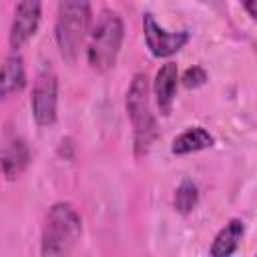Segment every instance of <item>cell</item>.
<instances>
[{
	"label": "cell",
	"instance_id": "4",
	"mask_svg": "<svg viewBox=\"0 0 257 257\" xmlns=\"http://www.w3.org/2000/svg\"><path fill=\"white\" fill-rule=\"evenodd\" d=\"M122 38H124V24L120 16L112 10H102L90 32V42L86 50L88 64L98 72L110 70L120 52Z\"/></svg>",
	"mask_w": 257,
	"mask_h": 257
},
{
	"label": "cell",
	"instance_id": "14",
	"mask_svg": "<svg viewBox=\"0 0 257 257\" xmlns=\"http://www.w3.org/2000/svg\"><path fill=\"white\" fill-rule=\"evenodd\" d=\"M181 82H183L185 88H199V86H203L207 82V72L201 66H191V68H187L183 72Z\"/></svg>",
	"mask_w": 257,
	"mask_h": 257
},
{
	"label": "cell",
	"instance_id": "13",
	"mask_svg": "<svg viewBox=\"0 0 257 257\" xmlns=\"http://www.w3.org/2000/svg\"><path fill=\"white\" fill-rule=\"evenodd\" d=\"M199 203V189L191 179H183L181 185L175 189L173 205L181 215H189Z\"/></svg>",
	"mask_w": 257,
	"mask_h": 257
},
{
	"label": "cell",
	"instance_id": "7",
	"mask_svg": "<svg viewBox=\"0 0 257 257\" xmlns=\"http://www.w3.org/2000/svg\"><path fill=\"white\" fill-rule=\"evenodd\" d=\"M42 18V0H18L14 8V18L10 24V46L14 50L22 48L38 30Z\"/></svg>",
	"mask_w": 257,
	"mask_h": 257
},
{
	"label": "cell",
	"instance_id": "6",
	"mask_svg": "<svg viewBox=\"0 0 257 257\" xmlns=\"http://www.w3.org/2000/svg\"><path fill=\"white\" fill-rule=\"evenodd\" d=\"M143 34H145L147 48L157 58L173 56V54H177L189 42V32L187 30L167 32L165 28H161L157 24V20H155V16L151 12L143 14Z\"/></svg>",
	"mask_w": 257,
	"mask_h": 257
},
{
	"label": "cell",
	"instance_id": "1",
	"mask_svg": "<svg viewBox=\"0 0 257 257\" xmlns=\"http://www.w3.org/2000/svg\"><path fill=\"white\" fill-rule=\"evenodd\" d=\"M92 10L90 0H60L54 24L56 48L68 64H74L80 48L90 32Z\"/></svg>",
	"mask_w": 257,
	"mask_h": 257
},
{
	"label": "cell",
	"instance_id": "9",
	"mask_svg": "<svg viewBox=\"0 0 257 257\" xmlns=\"http://www.w3.org/2000/svg\"><path fill=\"white\" fill-rule=\"evenodd\" d=\"M30 161V153L28 147L22 139L18 137H8L2 145V173L6 181H14L18 179L24 169L28 167Z\"/></svg>",
	"mask_w": 257,
	"mask_h": 257
},
{
	"label": "cell",
	"instance_id": "5",
	"mask_svg": "<svg viewBox=\"0 0 257 257\" xmlns=\"http://www.w3.org/2000/svg\"><path fill=\"white\" fill-rule=\"evenodd\" d=\"M30 108L36 124L50 126L56 120L58 110V78L52 70V66L44 64L34 80L32 96H30Z\"/></svg>",
	"mask_w": 257,
	"mask_h": 257
},
{
	"label": "cell",
	"instance_id": "12",
	"mask_svg": "<svg viewBox=\"0 0 257 257\" xmlns=\"http://www.w3.org/2000/svg\"><path fill=\"white\" fill-rule=\"evenodd\" d=\"M213 143H215V139L207 128L191 126V128L183 131L179 137H175V141L171 145V153L173 155H189V153L209 149V147H213Z\"/></svg>",
	"mask_w": 257,
	"mask_h": 257
},
{
	"label": "cell",
	"instance_id": "8",
	"mask_svg": "<svg viewBox=\"0 0 257 257\" xmlns=\"http://www.w3.org/2000/svg\"><path fill=\"white\" fill-rule=\"evenodd\" d=\"M177 82H179V68H177L175 62H167L157 70L153 90H155V100H157L159 112L163 116H169L171 110H173Z\"/></svg>",
	"mask_w": 257,
	"mask_h": 257
},
{
	"label": "cell",
	"instance_id": "3",
	"mask_svg": "<svg viewBox=\"0 0 257 257\" xmlns=\"http://www.w3.org/2000/svg\"><path fill=\"white\" fill-rule=\"evenodd\" d=\"M124 106L135 133V153L137 157H143L149 153L151 145L157 139V122L149 102V78L143 72H137L133 76L126 90Z\"/></svg>",
	"mask_w": 257,
	"mask_h": 257
},
{
	"label": "cell",
	"instance_id": "2",
	"mask_svg": "<svg viewBox=\"0 0 257 257\" xmlns=\"http://www.w3.org/2000/svg\"><path fill=\"white\" fill-rule=\"evenodd\" d=\"M82 235V219L74 205L54 203L42 223L40 233V253L44 257L68 255Z\"/></svg>",
	"mask_w": 257,
	"mask_h": 257
},
{
	"label": "cell",
	"instance_id": "15",
	"mask_svg": "<svg viewBox=\"0 0 257 257\" xmlns=\"http://www.w3.org/2000/svg\"><path fill=\"white\" fill-rule=\"evenodd\" d=\"M241 4H243V8L247 10V14L253 18V20H257V0H239Z\"/></svg>",
	"mask_w": 257,
	"mask_h": 257
},
{
	"label": "cell",
	"instance_id": "10",
	"mask_svg": "<svg viewBox=\"0 0 257 257\" xmlns=\"http://www.w3.org/2000/svg\"><path fill=\"white\" fill-rule=\"evenodd\" d=\"M26 86V68L24 60L18 52H10L2 64V78H0V94L2 98H10L22 92Z\"/></svg>",
	"mask_w": 257,
	"mask_h": 257
},
{
	"label": "cell",
	"instance_id": "11",
	"mask_svg": "<svg viewBox=\"0 0 257 257\" xmlns=\"http://www.w3.org/2000/svg\"><path fill=\"white\" fill-rule=\"evenodd\" d=\"M245 235V223L241 219H231L213 239V245L209 249V253L213 257H227L233 255L239 247V241Z\"/></svg>",
	"mask_w": 257,
	"mask_h": 257
}]
</instances>
